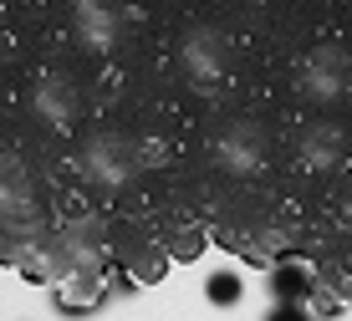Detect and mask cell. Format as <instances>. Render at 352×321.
I'll list each match as a JSON object with an SVG mask.
<instances>
[{"label": "cell", "mask_w": 352, "mask_h": 321, "mask_svg": "<svg viewBox=\"0 0 352 321\" xmlns=\"http://www.w3.org/2000/svg\"><path fill=\"white\" fill-rule=\"evenodd\" d=\"M265 321H311L307 306H286V301H276L271 311H265Z\"/></svg>", "instance_id": "obj_3"}, {"label": "cell", "mask_w": 352, "mask_h": 321, "mask_svg": "<svg viewBox=\"0 0 352 321\" xmlns=\"http://www.w3.org/2000/svg\"><path fill=\"white\" fill-rule=\"evenodd\" d=\"M204 296H210V306H220V311H230V306H240V296H245V286H240L235 270H214L210 280H204Z\"/></svg>", "instance_id": "obj_2"}, {"label": "cell", "mask_w": 352, "mask_h": 321, "mask_svg": "<svg viewBox=\"0 0 352 321\" xmlns=\"http://www.w3.org/2000/svg\"><path fill=\"white\" fill-rule=\"evenodd\" d=\"M311 291H317V280H311V270L307 265H296V261H281L271 270V301H286V306H307L311 301Z\"/></svg>", "instance_id": "obj_1"}, {"label": "cell", "mask_w": 352, "mask_h": 321, "mask_svg": "<svg viewBox=\"0 0 352 321\" xmlns=\"http://www.w3.org/2000/svg\"><path fill=\"white\" fill-rule=\"evenodd\" d=\"M311 82H317V87L327 92V87H337V67H332V61H317V71H311ZM317 92V97H322ZM327 97H332V92H327Z\"/></svg>", "instance_id": "obj_4"}]
</instances>
